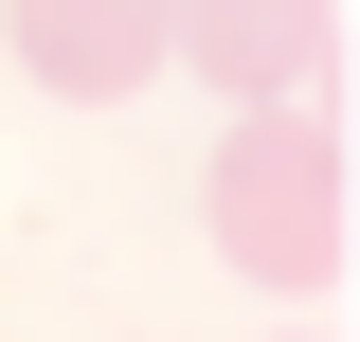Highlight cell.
I'll list each match as a JSON object with an SVG mask.
<instances>
[{"label":"cell","mask_w":360,"mask_h":342,"mask_svg":"<svg viewBox=\"0 0 360 342\" xmlns=\"http://www.w3.org/2000/svg\"><path fill=\"white\" fill-rule=\"evenodd\" d=\"M217 253L252 270V289H342L360 253V144H342V90L324 108H252V127L217 144Z\"/></svg>","instance_id":"1"},{"label":"cell","mask_w":360,"mask_h":342,"mask_svg":"<svg viewBox=\"0 0 360 342\" xmlns=\"http://www.w3.org/2000/svg\"><path fill=\"white\" fill-rule=\"evenodd\" d=\"M162 37H180V0H18V72L54 108H127L162 72Z\"/></svg>","instance_id":"2"},{"label":"cell","mask_w":360,"mask_h":342,"mask_svg":"<svg viewBox=\"0 0 360 342\" xmlns=\"http://www.w3.org/2000/svg\"><path fill=\"white\" fill-rule=\"evenodd\" d=\"M180 72H217V90H252V108H288V90L342 54V0H180Z\"/></svg>","instance_id":"3"}]
</instances>
